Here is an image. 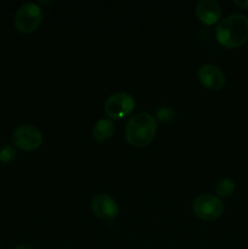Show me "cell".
Masks as SVG:
<instances>
[{
    "label": "cell",
    "mask_w": 248,
    "mask_h": 249,
    "mask_svg": "<svg viewBox=\"0 0 248 249\" xmlns=\"http://www.w3.org/2000/svg\"><path fill=\"white\" fill-rule=\"evenodd\" d=\"M215 36L224 48H240L248 40V17L242 14L225 17L216 27Z\"/></svg>",
    "instance_id": "obj_1"
},
{
    "label": "cell",
    "mask_w": 248,
    "mask_h": 249,
    "mask_svg": "<svg viewBox=\"0 0 248 249\" xmlns=\"http://www.w3.org/2000/svg\"><path fill=\"white\" fill-rule=\"evenodd\" d=\"M157 131V121L150 113H138L131 117L125 125L126 142L133 147H146L152 142Z\"/></svg>",
    "instance_id": "obj_2"
},
{
    "label": "cell",
    "mask_w": 248,
    "mask_h": 249,
    "mask_svg": "<svg viewBox=\"0 0 248 249\" xmlns=\"http://www.w3.org/2000/svg\"><path fill=\"white\" fill-rule=\"evenodd\" d=\"M43 21V12L41 9L34 2L23 4L15 14L14 24L15 28L24 34L32 33L40 26Z\"/></svg>",
    "instance_id": "obj_3"
},
{
    "label": "cell",
    "mask_w": 248,
    "mask_h": 249,
    "mask_svg": "<svg viewBox=\"0 0 248 249\" xmlns=\"http://www.w3.org/2000/svg\"><path fill=\"white\" fill-rule=\"evenodd\" d=\"M224 203L219 197L213 195H201L192 204L195 215L204 221H214L220 218L224 213Z\"/></svg>",
    "instance_id": "obj_4"
},
{
    "label": "cell",
    "mask_w": 248,
    "mask_h": 249,
    "mask_svg": "<svg viewBox=\"0 0 248 249\" xmlns=\"http://www.w3.org/2000/svg\"><path fill=\"white\" fill-rule=\"evenodd\" d=\"M135 108V100L128 92L119 91L112 94L105 101V113L111 119H123L131 114Z\"/></svg>",
    "instance_id": "obj_5"
},
{
    "label": "cell",
    "mask_w": 248,
    "mask_h": 249,
    "mask_svg": "<svg viewBox=\"0 0 248 249\" xmlns=\"http://www.w3.org/2000/svg\"><path fill=\"white\" fill-rule=\"evenodd\" d=\"M12 143L26 152L38 150L43 143V134L33 125H19L12 133Z\"/></svg>",
    "instance_id": "obj_6"
},
{
    "label": "cell",
    "mask_w": 248,
    "mask_h": 249,
    "mask_svg": "<svg viewBox=\"0 0 248 249\" xmlns=\"http://www.w3.org/2000/svg\"><path fill=\"white\" fill-rule=\"evenodd\" d=\"M91 211L97 218L111 223L118 216L119 207L112 197L106 194H99L91 199Z\"/></svg>",
    "instance_id": "obj_7"
},
{
    "label": "cell",
    "mask_w": 248,
    "mask_h": 249,
    "mask_svg": "<svg viewBox=\"0 0 248 249\" xmlns=\"http://www.w3.org/2000/svg\"><path fill=\"white\" fill-rule=\"evenodd\" d=\"M198 79L209 90H221L226 84L225 74L214 65H203L198 70Z\"/></svg>",
    "instance_id": "obj_8"
},
{
    "label": "cell",
    "mask_w": 248,
    "mask_h": 249,
    "mask_svg": "<svg viewBox=\"0 0 248 249\" xmlns=\"http://www.w3.org/2000/svg\"><path fill=\"white\" fill-rule=\"evenodd\" d=\"M196 15L202 23L212 26L220 19L221 6L215 0H202L197 4Z\"/></svg>",
    "instance_id": "obj_9"
},
{
    "label": "cell",
    "mask_w": 248,
    "mask_h": 249,
    "mask_svg": "<svg viewBox=\"0 0 248 249\" xmlns=\"http://www.w3.org/2000/svg\"><path fill=\"white\" fill-rule=\"evenodd\" d=\"M114 133V123L111 119H100L92 128V138L97 141V142L102 143L106 142L107 140L112 138Z\"/></svg>",
    "instance_id": "obj_10"
},
{
    "label": "cell",
    "mask_w": 248,
    "mask_h": 249,
    "mask_svg": "<svg viewBox=\"0 0 248 249\" xmlns=\"http://www.w3.org/2000/svg\"><path fill=\"white\" fill-rule=\"evenodd\" d=\"M215 191L219 198H229V197L232 196V194L235 192V182L231 179H228V178L221 179L220 181L216 184Z\"/></svg>",
    "instance_id": "obj_11"
},
{
    "label": "cell",
    "mask_w": 248,
    "mask_h": 249,
    "mask_svg": "<svg viewBox=\"0 0 248 249\" xmlns=\"http://www.w3.org/2000/svg\"><path fill=\"white\" fill-rule=\"evenodd\" d=\"M16 157V151L12 146L2 145L0 147V163L2 164H9Z\"/></svg>",
    "instance_id": "obj_12"
},
{
    "label": "cell",
    "mask_w": 248,
    "mask_h": 249,
    "mask_svg": "<svg viewBox=\"0 0 248 249\" xmlns=\"http://www.w3.org/2000/svg\"><path fill=\"white\" fill-rule=\"evenodd\" d=\"M174 113L170 108L168 107H162L160 109H158L157 112V117L160 119V121H170L173 118Z\"/></svg>",
    "instance_id": "obj_13"
},
{
    "label": "cell",
    "mask_w": 248,
    "mask_h": 249,
    "mask_svg": "<svg viewBox=\"0 0 248 249\" xmlns=\"http://www.w3.org/2000/svg\"><path fill=\"white\" fill-rule=\"evenodd\" d=\"M233 4H235L237 7H240V9L248 11V0H235Z\"/></svg>",
    "instance_id": "obj_14"
},
{
    "label": "cell",
    "mask_w": 248,
    "mask_h": 249,
    "mask_svg": "<svg viewBox=\"0 0 248 249\" xmlns=\"http://www.w3.org/2000/svg\"><path fill=\"white\" fill-rule=\"evenodd\" d=\"M14 249H35V248L32 247V246H29V245H19V246H17V247H15Z\"/></svg>",
    "instance_id": "obj_15"
},
{
    "label": "cell",
    "mask_w": 248,
    "mask_h": 249,
    "mask_svg": "<svg viewBox=\"0 0 248 249\" xmlns=\"http://www.w3.org/2000/svg\"><path fill=\"white\" fill-rule=\"evenodd\" d=\"M0 243H1V242H0Z\"/></svg>",
    "instance_id": "obj_16"
}]
</instances>
